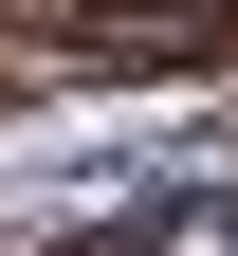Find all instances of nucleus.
<instances>
[{"instance_id":"nucleus-1","label":"nucleus","mask_w":238,"mask_h":256,"mask_svg":"<svg viewBox=\"0 0 238 256\" xmlns=\"http://www.w3.org/2000/svg\"><path fill=\"white\" fill-rule=\"evenodd\" d=\"M183 256H238V220H201V238H183Z\"/></svg>"}]
</instances>
